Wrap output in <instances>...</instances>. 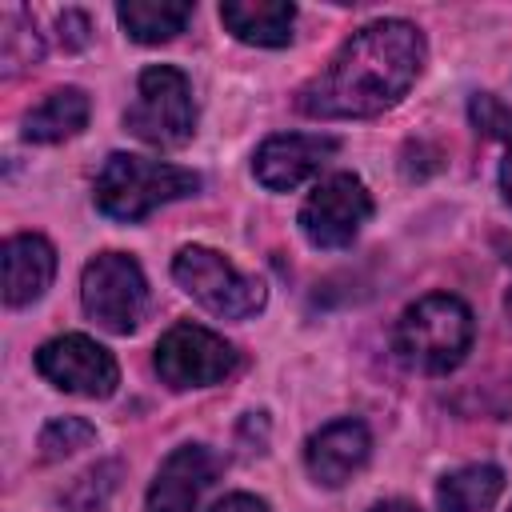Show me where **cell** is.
I'll list each match as a JSON object with an SVG mask.
<instances>
[{
	"label": "cell",
	"mask_w": 512,
	"mask_h": 512,
	"mask_svg": "<svg viewBox=\"0 0 512 512\" xmlns=\"http://www.w3.org/2000/svg\"><path fill=\"white\" fill-rule=\"evenodd\" d=\"M124 124L136 140L156 144V148H176L192 136L196 124V104L188 76L172 64H152L140 72L136 100L124 112Z\"/></svg>",
	"instance_id": "cell-4"
},
{
	"label": "cell",
	"mask_w": 512,
	"mask_h": 512,
	"mask_svg": "<svg viewBox=\"0 0 512 512\" xmlns=\"http://www.w3.org/2000/svg\"><path fill=\"white\" fill-rule=\"evenodd\" d=\"M504 308H508V320H512V288H508V296H504Z\"/></svg>",
	"instance_id": "cell-25"
},
{
	"label": "cell",
	"mask_w": 512,
	"mask_h": 512,
	"mask_svg": "<svg viewBox=\"0 0 512 512\" xmlns=\"http://www.w3.org/2000/svg\"><path fill=\"white\" fill-rule=\"evenodd\" d=\"M84 124H88V96L80 88H56L44 96V104H36L24 116V140L56 144L76 136Z\"/></svg>",
	"instance_id": "cell-15"
},
{
	"label": "cell",
	"mask_w": 512,
	"mask_h": 512,
	"mask_svg": "<svg viewBox=\"0 0 512 512\" xmlns=\"http://www.w3.org/2000/svg\"><path fill=\"white\" fill-rule=\"evenodd\" d=\"M504 492V472L496 464H468L440 480L436 504L440 512H484Z\"/></svg>",
	"instance_id": "cell-17"
},
{
	"label": "cell",
	"mask_w": 512,
	"mask_h": 512,
	"mask_svg": "<svg viewBox=\"0 0 512 512\" xmlns=\"http://www.w3.org/2000/svg\"><path fill=\"white\" fill-rule=\"evenodd\" d=\"M372 216V196L352 172H336L312 188L300 208V232L312 248H344Z\"/></svg>",
	"instance_id": "cell-8"
},
{
	"label": "cell",
	"mask_w": 512,
	"mask_h": 512,
	"mask_svg": "<svg viewBox=\"0 0 512 512\" xmlns=\"http://www.w3.org/2000/svg\"><path fill=\"white\" fill-rule=\"evenodd\" d=\"M508 512H512V508H508Z\"/></svg>",
	"instance_id": "cell-26"
},
{
	"label": "cell",
	"mask_w": 512,
	"mask_h": 512,
	"mask_svg": "<svg viewBox=\"0 0 512 512\" xmlns=\"http://www.w3.org/2000/svg\"><path fill=\"white\" fill-rule=\"evenodd\" d=\"M424 64V36L408 20H376L332 56V64L300 88V112L316 120H364L392 108Z\"/></svg>",
	"instance_id": "cell-1"
},
{
	"label": "cell",
	"mask_w": 512,
	"mask_h": 512,
	"mask_svg": "<svg viewBox=\"0 0 512 512\" xmlns=\"http://www.w3.org/2000/svg\"><path fill=\"white\" fill-rule=\"evenodd\" d=\"M156 372L172 388H208L236 372V348L200 324H172L156 344Z\"/></svg>",
	"instance_id": "cell-7"
},
{
	"label": "cell",
	"mask_w": 512,
	"mask_h": 512,
	"mask_svg": "<svg viewBox=\"0 0 512 512\" xmlns=\"http://www.w3.org/2000/svg\"><path fill=\"white\" fill-rule=\"evenodd\" d=\"M116 16L136 44H160V40H172L176 32H184V24L192 20V4H184V0H124L116 8Z\"/></svg>",
	"instance_id": "cell-16"
},
{
	"label": "cell",
	"mask_w": 512,
	"mask_h": 512,
	"mask_svg": "<svg viewBox=\"0 0 512 512\" xmlns=\"http://www.w3.org/2000/svg\"><path fill=\"white\" fill-rule=\"evenodd\" d=\"M500 192H504V200L512 204V140H508V156H504V164H500Z\"/></svg>",
	"instance_id": "cell-23"
},
{
	"label": "cell",
	"mask_w": 512,
	"mask_h": 512,
	"mask_svg": "<svg viewBox=\"0 0 512 512\" xmlns=\"http://www.w3.org/2000/svg\"><path fill=\"white\" fill-rule=\"evenodd\" d=\"M116 464H96V468H88L80 480H76V488L64 496V504L68 508H76V512H96V508H104V500H108V492L116 488Z\"/></svg>",
	"instance_id": "cell-19"
},
{
	"label": "cell",
	"mask_w": 512,
	"mask_h": 512,
	"mask_svg": "<svg viewBox=\"0 0 512 512\" xmlns=\"http://www.w3.org/2000/svg\"><path fill=\"white\" fill-rule=\"evenodd\" d=\"M36 372L48 384H56L64 392H76V396H88V400H104L120 384V368H116L112 352L100 348L96 340L80 336V332L48 340L36 352Z\"/></svg>",
	"instance_id": "cell-9"
},
{
	"label": "cell",
	"mask_w": 512,
	"mask_h": 512,
	"mask_svg": "<svg viewBox=\"0 0 512 512\" xmlns=\"http://www.w3.org/2000/svg\"><path fill=\"white\" fill-rule=\"evenodd\" d=\"M196 188H200V176L192 168L116 152L104 160V168L96 176V208L112 220L136 224L148 212H156L160 204L192 196Z\"/></svg>",
	"instance_id": "cell-3"
},
{
	"label": "cell",
	"mask_w": 512,
	"mask_h": 512,
	"mask_svg": "<svg viewBox=\"0 0 512 512\" xmlns=\"http://www.w3.org/2000/svg\"><path fill=\"white\" fill-rule=\"evenodd\" d=\"M212 512H268V504L256 500V496H248V492H232V496L216 500Z\"/></svg>",
	"instance_id": "cell-21"
},
{
	"label": "cell",
	"mask_w": 512,
	"mask_h": 512,
	"mask_svg": "<svg viewBox=\"0 0 512 512\" xmlns=\"http://www.w3.org/2000/svg\"><path fill=\"white\" fill-rule=\"evenodd\" d=\"M96 440V428L80 416H64V420H52L44 432H40V456L44 460H60V456H72L80 448H88Z\"/></svg>",
	"instance_id": "cell-18"
},
{
	"label": "cell",
	"mask_w": 512,
	"mask_h": 512,
	"mask_svg": "<svg viewBox=\"0 0 512 512\" xmlns=\"http://www.w3.org/2000/svg\"><path fill=\"white\" fill-rule=\"evenodd\" d=\"M64 28H68V44H72V48H80V44L88 40V36H84V32H88V20H84L80 12H64V16H60V32H64Z\"/></svg>",
	"instance_id": "cell-22"
},
{
	"label": "cell",
	"mask_w": 512,
	"mask_h": 512,
	"mask_svg": "<svg viewBox=\"0 0 512 512\" xmlns=\"http://www.w3.org/2000/svg\"><path fill=\"white\" fill-rule=\"evenodd\" d=\"M368 452H372V436L360 420H332L308 440L304 464H308L312 480H320L328 488H340L352 472L364 468Z\"/></svg>",
	"instance_id": "cell-12"
},
{
	"label": "cell",
	"mask_w": 512,
	"mask_h": 512,
	"mask_svg": "<svg viewBox=\"0 0 512 512\" xmlns=\"http://www.w3.org/2000/svg\"><path fill=\"white\" fill-rule=\"evenodd\" d=\"M56 276V252L44 236L20 232L4 240V300L12 308H24L48 292Z\"/></svg>",
	"instance_id": "cell-13"
},
{
	"label": "cell",
	"mask_w": 512,
	"mask_h": 512,
	"mask_svg": "<svg viewBox=\"0 0 512 512\" xmlns=\"http://www.w3.org/2000/svg\"><path fill=\"white\" fill-rule=\"evenodd\" d=\"M172 276L176 284L196 300L204 304L212 316H224V320H244L252 312L264 308V284L236 272L220 252L212 248H200V244H188L176 252L172 260Z\"/></svg>",
	"instance_id": "cell-5"
},
{
	"label": "cell",
	"mask_w": 512,
	"mask_h": 512,
	"mask_svg": "<svg viewBox=\"0 0 512 512\" xmlns=\"http://www.w3.org/2000/svg\"><path fill=\"white\" fill-rule=\"evenodd\" d=\"M472 124L484 132V136H492V140H512V108L508 104H500L496 96H472Z\"/></svg>",
	"instance_id": "cell-20"
},
{
	"label": "cell",
	"mask_w": 512,
	"mask_h": 512,
	"mask_svg": "<svg viewBox=\"0 0 512 512\" xmlns=\"http://www.w3.org/2000/svg\"><path fill=\"white\" fill-rule=\"evenodd\" d=\"M472 336H476V324H472L468 304L460 296L432 292L416 300L412 308H404L392 332V348L408 368L440 376V372H452L468 356Z\"/></svg>",
	"instance_id": "cell-2"
},
{
	"label": "cell",
	"mask_w": 512,
	"mask_h": 512,
	"mask_svg": "<svg viewBox=\"0 0 512 512\" xmlns=\"http://www.w3.org/2000/svg\"><path fill=\"white\" fill-rule=\"evenodd\" d=\"M368 512H420V508L408 504V500H380V504H372Z\"/></svg>",
	"instance_id": "cell-24"
},
{
	"label": "cell",
	"mask_w": 512,
	"mask_h": 512,
	"mask_svg": "<svg viewBox=\"0 0 512 512\" xmlns=\"http://www.w3.org/2000/svg\"><path fill=\"white\" fill-rule=\"evenodd\" d=\"M336 152V140L332 136H304V132H288V136H268L260 148H256V160H252V172L264 188L272 192H292L300 188L308 176H316L328 156Z\"/></svg>",
	"instance_id": "cell-10"
},
{
	"label": "cell",
	"mask_w": 512,
	"mask_h": 512,
	"mask_svg": "<svg viewBox=\"0 0 512 512\" xmlns=\"http://www.w3.org/2000/svg\"><path fill=\"white\" fill-rule=\"evenodd\" d=\"M80 300H84V312L100 328H108L116 336L136 332V324L144 320V308H148V284H144L140 264L124 252L92 256L80 276Z\"/></svg>",
	"instance_id": "cell-6"
},
{
	"label": "cell",
	"mask_w": 512,
	"mask_h": 512,
	"mask_svg": "<svg viewBox=\"0 0 512 512\" xmlns=\"http://www.w3.org/2000/svg\"><path fill=\"white\" fill-rule=\"evenodd\" d=\"M212 476H216V456L208 448H200V444L176 448L160 464V472L148 488L144 512H192L200 492L212 484Z\"/></svg>",
	"instance_id": "cell-11"
},
{
	"label": "cell",
	"mask_w": 512,
	"mask_h": 512,
	"mask_svg": "<svg viewBox=\"0 0 512 512\" xmlns=\"http://www.w3.org/2000/svg\"><path fill=\"white\" fill-rule=\"evenodd\" d=\"M220 20L244 44L280 48L292 40L296 8L288 0H228V4H220Z\"/></svg>",
	"instance_id": "cell-14"
}]
</instances>
